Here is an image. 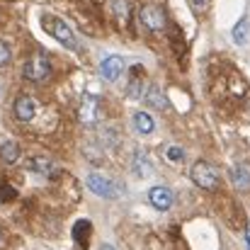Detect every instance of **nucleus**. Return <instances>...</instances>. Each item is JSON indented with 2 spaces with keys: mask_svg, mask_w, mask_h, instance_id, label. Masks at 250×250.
<instances>
[{
  "mask_svg": "<svg viewBox=\"0 0 250 250\" xmlns=\"http://www.w3.org/2000/svg\"><path fill=\"white\" fill-rule=\"evenodd\" d=\"M44 27H46V32H49L54 39H59V44H63L66 49H78V39H76L73 29H71L61 17L44 15Z\"/></svg>",
  "mask_w": 250,
  "mask_h": 250,
  "instance_id": "f257e3e1",
  "label": "nucleus"
},
{
  "mask_svg": "<svg viewBox=\"0 0 250 250\" xmlns=\"http://www.w3.org/2000/svg\"><path fill=\"white\" fill-rule=\"evenodd\" d=\"M139 20H141V24L148 32H161V29H166L167 24V12L166 7L158 5V2H146L139 10Z\"/></svg>",
  "mask_w": 250,
  "mask_h": 250,
  "instance_id": "f03ea898",
  "label": "nucleus"
},
{
  "mask_svg": "<svg viewBox=\"0 0 250 250\" xmlns=\"http://www.w3.org/2000/svg\"><path fill=\"white\" fill-rule=\"evenodd\" d=\"M85 182H87L90 192H95L97 197H104V199H114V197H119L122 189H124L119 182H114V180H109V177H104V175H100V172H90Z\"/></svg>",
  "mask_w": 250,
  "mask_h": 250,
  "instance_id": "7ed1b4c3",
  "label": "nucleus"
},
{
  "mask_svg": "<svg viewBox=\"0 0 250 250\" xmlns=\"http://www.w3.org/2000/svg\"><path fill=\"white\" fill-rule=\"evenodd\" d=\"M51 76V61L44 54H34L27 63H24V78L32 83H44Z\"/></svg>",
  "mask_w": 250,
  "mask_h": 250,
  "instance_id": "20e7f679",
  "label": "nucleus"
},
{
  "mask_svg": "<svg viewBox=\"0 0 250 250\" xmlns=\"http://www.w3.org/2000/svg\"><path fill=\"white\" fill-rule=\"evenodd\" d=\"M192 180H194V185L197 187H202V189H216L219 187V172H216V167L209 166L207 161H197L194 166H192Z\"/></svg>",
  "mask_w": 250,
  "mask_h": 250,
  "instance_id": "39448f33",
  "label": "nucleus"
},
{
  "mask_svg": "<svg viewBox=\"0 0 250 250\" xmlns=\"http://www.w3.org/2000/svg\"><path fill=\"white\" fill-rule=\"evenodd\" d=\"M97 114H100V100L95 95H83V102L78 107V119L85 126L97 124Z\"/></svg>",
  "mask_w": 250,
  "mask_h": 250,
  "instance_id": "423d86ee",
  "label": "nucleus"
},
{
  "mask_svg": "<svg viewBox=\"0 0 250 250\" xmlns=\"http://www.w3.org/2000/svg\"><path fill=\"white\" fill-rule=\"evenodd\" d=\"M124 71V59L122 56H104L100 63V73L104 81H117Z\"/></svg>",
  "mask_w": 250,
  "mask_h": 250,
  "instance_id": "0eeeda50",
  "label": "nucleus"
},
{
  "mask_svg": "<svg viewBox=\"0 0 250 250\" xmlns=\"http://www.w3.org/2000/svg\"><path fill=\"white\" fill-rule=\"evenodd\" d=\"M34 114H37V102H34V97L20 95V97L15 100V117H17L20 122H32Z\"/></svg>",
  "mask_w": 250,
  "mask_h": 250,
  "instance_id": "6e6552de",
  "label": "nucleus"
},
{
  "mask_svg": "<svg viewBox=\"0 0 250 250\" xmlns=\"http://www.w3.org/2000/svg\"><path fill=\"white\" fill-rule=\"evenodd\" d=\"M148 202L158 209V211H166L172 207V192L167 187H151L148 192Z\"/></svg>",
  "mask_w": 250,
  "mask_h": 250,
  "instance_id": "1a4fd4ad",
  "label": "nucleus"
},
{
  "mask_svg": "<svg viewBox=\"0 0 250 250\" xmlns=\"http://www.w3.org/2000/svg\"><path fill=\"white\" fill-rule=\"evenodd\" d=\"M134 170H136L139 177L153 175V163H151L148 153H144V151H136V153H134Z\"/></svg>",
  "mask_w": 250,
  "mask_h": 250,
  "instance_id": "9d476101",
  "label": "nucleus"
},
{
  "mask_svg": "<svg viewBox=\"0 0 250 250\" xmlns=\"http://www.w3.org/2000/svg\"><path fill=\"white\" fill-rule=\"evenodd\" d=\"M90 233H92V226H90V221H85V219H81V221L73 226V241L78 243V248L81 250L87 248V238H90Z\"/></svg>",
  "mask_w": 250,
  "mask_h": 250,
  "instance_id": "9b49d317",
  "label": "nucleus"
},
{
  "mask_svg": "<svg viewBox=\"0 0 250 250\" xmlns=\"http://www.w3.org/2000/svg\"><path fill=\"white\" fill-rule=\"evenodd\" d=\"M29 167H32L34 172L44 175V177H54V175L59 172V167H56V163H54L51 158H32Z\"/></svg>",
  "mask_w": 250,
  "mask_h": 250,
  "instance_id": "f8f14e48",
  "label": "nucleus"
},
{
  "mask_svg": "<svg viewBox=\"0 0 250 250\" xmlns=\"http://www.w3.org/2000/svg\"><path fill=\"white\" fill-rule=\"evenodd\" d=\"M134 126H136V131H141V134H151V131L156 129V122H153V117H151L148 112H136V114H134Z\"/></svg>",
  "mask_w": 250,
  "mask_h": 250,
  "instance_id": "ddd939ff",
  "label": "nucleus"
},
{
  "mask_svg": "<svg viewBox=\"0 0 250 250\" xmlns=\"http://www.w3.org/2000/svg\"><path fill=\"white\" fill-rule=\"evenodd\" d=\"M231 177H233V185L238 189H250V167L248 166H236L233 172H231Z\"/></svg>",
  "mask_w": 250,
  "mask_h": 250,
  "instance_id": "4468645a",
  "label": "nucleus"
},
{
  "mask_svg": "<svg viewBox=\"0 0 250 250\" xmlns=\"http://www.w3.org/2000/svg\"><path fill=\"white\" fill-rule=\"evenodd\" d=\"M0 158H2L5 163H17V161H20V146H17L15 141H5V144L0 146Z\"/></svg>",
  "mask_w": 250,
  "mask_h": 250,
  "instance_id": "2eb2a0df",
  "label": "nucleus"
},
{
  "mask_svg": "<svg viewBox=\"0 0 250 250\" xmlns=\"http://www.w3.org/2000/svg\"><path fill=\"white\" fill-rule=\"evenodd\" d=\"M246 39H248V17H241L238 20V24L233 27V42L236 44H246Z\"/></svg>",
  "mask_w": 250,
  "mask_h": 250,
  "instance_id": "dca6fc26",
  "label": "nucleus"
},
{
  "mask_svg": "<svg viewBox=\"0 0 250 250\" xmlns=\"http://www.w3.org/2000/svg\"><path fill=\"white\" fill-rule=\"evenodd\" d=\"M146 100H148L153 107H158V109H166V97L161 95V90H158L156 85H151V87L146 90Z\"/></svg>",
  "mask_w": 250,
  "mask_h": 250,
  "instance_id": "f3484780",
  "label": "nucleus"
},
{
  "mask_svg": "<svg viewBox=\"0 0 250 250\" xmlns=\"http://www.w3.org/2000/svg\"><path fill=\"white\" fill-rule=\"evenodd\" d=\"M166 158L167 161H172V163H182V161H185V151H182V148H177V146H167L166 148Z\"/></svg>",
  "mask_w": 250,
  "mask_h": 250,
  "instance_id": "a211bd4d",
  "label": "nucleus"
},
{
  "mask_svg": "<svg viewBox=\"0 0 250 250\" xmlns=\"http://www.w3.org/2000/svg\"><path fill=\"white\" fill-rule=\"evenodd\" d=\"M10 46L5 44V42H0V66H7L10 63Z\"/></svg>",
  "mask_w": 250,
  "mask_h": 250,
  "instance_id": "6ab92c4d",
  "label": "nucleus"
},
{
  "mask_svg": "<svg viewBox=\"0 0 250 250\" xmlns=\"http://www.w3.org/2000/svg\"><path fill=\"white\" fill-rule=\"evenodd\" d=\"M189 2H192V10L194 12H204L209 7V0H189Z\"/></svg>",
  "mask_w": 250,
  "mask_h": 250,
  "instance_id": "aec40b11",
  "label": "nucleus"
},
{
  "mask_svg": "<svg viewBox=\"0 0 250 250\" xmlns=\"http://www.w3.org/2000/svg\"><path fill=\"white\" fill-rule=\"evenodd\" d=\"M12 197H15V192H12V189H10L7 185H2V199L7 202V199H12Z\"/></svg>",
  "mask_w": 250,
  "mask_h": 250,
  "instance_id": "412c9836",
  "label": "nucleus"
},
{
  "mask_svg": "<svg viewBox=\"0 0 250 250\" xmlns=\"http://www.w3.org/2000/svg\"><path fill=\"white\" fill-rule=\"evenodd\" d=\"M246 248L250 250V226H248V231H246Z\"/></svg>",
  "mask_w": 250,
  "mask_h": 250,
  "instance_id": "4be33fe9",
  "label": "nucleus"
},
{
  "mask_svg": "<svg viewBox=\"0 0 250 250\" xmlns=\"http://www.w3.org/2000/svg\"><path fill=\"white\" fill-rule=\"evenodd\" d=\"M100 250H114V248H112V246H102Z\"/></svg>",
  "mask_w": 250,
  "mask_h": 250,
  "instance_id": "5701e85b",
  "label": "nucleus"
}]
</instances>
